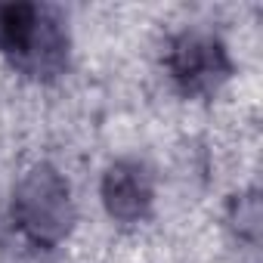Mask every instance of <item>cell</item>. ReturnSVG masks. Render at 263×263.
Returning <instances> with one entry per match:
<instances>
[{"label":"cell","instance_id":"obj_3","mask_svg":"<svg viewBox=\"0 0 263 263\" xmlns=\"http://www.w3.org/2000/svg\"><path fill=\"white\" fill-rule=\"evenodd\" d=\"M158 71L177 99L217 102L238 81V56L223 28L211 22H189L164 34Z\"/></svg>","mask_w":263,"mask_h":263},{"label":"cell","instance_id":"obj_1","mask_svg":"<svg viewBox=\"0 0 263 263\" xmlns=\"http://www.w3.org/2000/svg\"><path fill=\"white\" fill-rule=\"evenodd\" d=\"M4 217L25 251L62 254L81 232V198L71 174L50 155L25 158L10 177Z\"/></svg>","mask_w":263,"mask_h":263},{"label":"cell","instance_id":"obj_5","mask_svg":"<svg viewBox=\"0 0 263 263\" xmlns=\"http://www.w3.org/2000/svg\"><path fill=\"white\" fill-rule=\"evenodd\" d=\"M220 226H223L226 241L235 251L257 257L260 238H263V201H260V189L254 183L235 186L226 195L223 214H220Z\"/></svg>","mask_w":263,"mask_h":263},{"label":"cell","instance_id":"obj_2","mask_svg":"<svg viewBox=\"0 0 263 263\" xmlns=\"http://www.w3.org/2000/svg\"><path fill=\"white\" fill-rule=\"evenodd\" d=\"M74 25L56 4H0V65L31 87L59 84L74 62Z\"/></svg>","mask_w":263,"mask_h":263},{"label":"cell","instance_id":"obj_4","mask_svg":"<svg viewBox=\"0 0 263 263\" xmlns=\"http://www.w3.org/2000/svg\"><path fill=\"white\" fill-rule=\"evenodd\" d=\"M161 195V171L140 152H118L99 167L96 204L118 235H140V229L158 217Z\"/></svg>","mask_w":263,"mask_h":263}]
</instances>
